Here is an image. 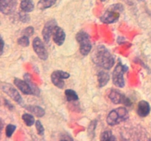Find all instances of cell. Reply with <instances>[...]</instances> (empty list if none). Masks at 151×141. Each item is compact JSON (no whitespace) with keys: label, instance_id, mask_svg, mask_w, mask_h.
<instances>
[{"label":"cell","instance_id":"obj_12","mask_svg":"<svg viewBox=\"0 0 151 141\" xmlns=\"http://www.w3.org/2000/svg\"><path fill=\"white\" fill-rule=\"evenodd\" d=\"M16 4L15 0H0V10L3 14L10 15L14 11Z\"/></svg>","mask_w":151,"mask_h":141},{"label":"cell","instance_id":"obj_22","mask_svg":"<svg viewBox=\"0 0 151 141\" xmlns=\"http://www.w3.org/2000/svg\"><path fill=\"white\" fill-rule=\"evenodd\" d=\"M100 139L101 140H115L116 138L114 137L111 131H105L101 134Z\"/></svg>","mask_w":151,"mask_h":141},{"label":"cell","instance_id":"obj_24","mask_svg":"<svg viewBox=\"0 0 151 141\" xmlns=\"http://www.w3.org/2000/svg\"><path fill=\"white\" fill-rule=\"evenodd\" d=\"M97 120H94L90 123V124L88 126V135L89 136L94 137L95 136V129L97 126Z\"/></svg>","mask_w":151,"mask_h":141},{"label":"cell","instance_id":"obj_3","mask_svg":"<svg viewBox=\"0 0 151 141\" xmlns=\"http://www.w3.org/2000/svg\"><path fill=\"white\" fill-rule=\"evenodd\" d=\"M75 38L79 43L81 54L83 56L88 55L92 48L89 35L85 31H80L77 33Z\"/></svg>","mask_w":151,"mask_h":141},{"label":"cell","instance_id":"obj_21","mask_svg":"<svg viewBox=\"0 0 151 141\" xmlns=\"http://www.w3.org/2000/svg\"><path fill=\"white\" fill-rule=\"evenodd\" d=\"M22 119L24 123L27 126H32L35 123L34 116L32 115L29 114V113H24L22 115Z\"/></svg>","mask_w":151,"mask_h":141},{"label":"cell","instance_id":"obj_16","mask_svg":"<svg viewBox=\"0 0 151 141\" xmlns=\"http://www.w3.org/2000/svg\"><path fill=\"white\" fill-rule=\"evenodd\" d=\"M25 109L29 113H32V115H35L38 118H41L45 115V110L39 106H35V105H28L25 106Z\"/></svg>","mask_w":151,"mask_h":141},{"label":"cell","instance_id":"obj_23","mask_svg":"<svg viewBox=\"0 0 151 141\" xmlns=\"http://www.w3.org/2000/svg\"><path fill=\"white\" fill-rule=\"evenodd\" d=\"M17 43L19 45L22 47H27L29 45V37L26 35H22V37L17 40Z\"/></svg>","mask_w":151,"mask_h":141},{"label":"cell","instance_id":"obj_15","mask_svg":"<svg viewBox=\"0 0 151 141\" xmlns=\"http://www.w3.org/2000/svg\"><path fill=\"white\" fill-rule=\"evenodd\" d=\"M109 80H110V75H109V72L106 71V70H100V71L98 72V73H97V81H98L100 88H103V87L106 86L109 83Z\"/></svg>","mask_w":151,"mask_h":141},{"label":"cell","instance_id":"obj_5","mask_svg":"<svg viewBox=\"0 0 151 141\" xmlns=\"http://www.w3.org/2000/svg\"><path fill=\"white\" fill-rule=\"evenodd\" d=\"M109 98L115 104H123L127 107H131L132 105L131 99L116 90H111L109 93Z\"/></svg>","mask_w":151,"mask_h":141},{"label":"cell","instance_id":"obj_4","mask_svg":"<svg viewBox=\"0 0 151 141\" xmlns=\"http://www.w3.org/2000/svg\"><path fill=\"white\" fill-rule=\"evenodd\" d=\"M128 68L125 65H122L119 63L115 67L112 73V81L114 85L117 88H123L125 86V79L124 74L127 72Z\"/></svg>","mask_w":151,"mask_h":141},{"label":"cell","instance_id":"obj_28","mask_svg":"<svg viewBox=\"0 0 151 141\" xmlns=\"http://www.w3.org/2000/svg\"><path fill=\"white\" fill-rule=\"evenodd\" d=\"M34 33V28L32 26H28L26 29H24L23 34L24 35H26V36L30 37L31 35H33Z\"/></svg>","mask_w":151,"mask_h":141},{"label":"cell","instance_id":"obj_7","mask_svg":"<svg viewBox=\"0 0 151 141\" xmlns=\"http://www.w3.org/2000/svg\"><path fill=\"white\" fill-rule=\"evenodd\" d=\"M1 90L4 93H5L7 95L10 97L13 101L19 103V104H22L23 100H22V96H21L20 93L19 91L15 88L14 87L12 86L10 84L7 83V82H1Z\"/></svg>","mask_w":151,"mask_h":141},{"label":"cell","instance_id":"obj_17","mask_svg":"<svg viewBox=\"0 0 151 141\" xmlns=\"http://www.w3.org/2000/svg\"><path fill=\"white\" fill-rule=\"evenodd\" d=\"M24 80L27 82L28 85H29V87H30L31 90H32V95H36V96H39L40 89L38 88V87L33 82L31 75L29 74V73H27L24 75Z\"/></svg>","mask_w":151,"mask_h":141},{"label":"cell","instance_id":"obj_2","mask_svg":"<svg viewBox=\"0 0 151 141\" xmlns=\"http://www.w3.org/2000/svg\"><path fill=\"white\" fill-rule=\"evenodd\" d=\"M129 118V113L127 109L123 107H119L118 108L111 110L106 118V121L109 126H116L119 124L121 122L127 120Z\"/></svg>","mask_w":151,"mask_h":141},{"label":"cell","instance_id":"obj_14","mask_svg":"<svg viewBox=\"0 0 151 141\" xmlns=\"http://www.w3.org/2000/svg\"><path fill=\"white\" fill-rule=\"evenodd\" d=\"M150 106L147 101L145 100H142L138 103L137 109V113L138 115L141 118H145L150 114Z\"/></svg>","mask_w":151,"mask_h":141},{"label":"cell","instance_id":"obj_11","mask_svg":"<svg viewBox=\"0 0 151 141\" xmlns=\"http://www.w3.org/2000/svg\"><path fill=\"white\" fill-rule=\"evenodd\" d=\"M52 39L53 41L55 44L58 46H62L64 43L65 40H66V33H65L64 30L62 29L61 27L55 26L54 28V30L52 32Z\"/></svg>","mask_w":151,"mask_h":141},{"label":"cell","instance_id":"obj_6","mask_svg":"<svg viewBox=\"0 0 151 141\" xmlns=\"http://www.w3.org/2000/svg\"><path fill=\"white\" fill-rule=\"evenodd\" d=\"M70 74L66 71L61 70H55L51 74V81L53 85L58 88L63 89L65 87L64 79H69Z\"/></svg>","mask_w":151,"mask_h":141},{"label":"cell","instance_id":"obj_8","mask_svg":"<svg viewBox=\"0 0 151 141\" xmlns=\"http://www.w3.org/2000/svg\"><path fill=\"white\" fill-rule=\"evenodd\" d=\"M32 48L38 57L42 60H47L48 59L49 54L47 50L44 46V43L41 41L38 37H36L32 41Z\"/></svg>","mask_w":151,"mask_h":141},{"label":"cell","instance_id":"obj_10","mask_svg":"<svg viewBox=\"0 0 151 141\" xmlns=\"http://www.w3.org/2000/svg\"><path fill=\"white\" fill-rule=\"evenodd\" d=\"M55 26H57V22L55 19H51V20L48 21L44 25L42 30V35L44 42L47 43L50 42V40L52 35L53 30H54Z\"/></svg>","mask_w":151,"mask_h":141},{"label":"cell","instance_id":"obj_27","mask_svg":"<svg viewBox=\"0 0 151 141\" xmlns=\"http://www.w3.org/2000/svg\"><path fill=\"white\" fill-rule=\"evenodd\" d=\"M16 129V126L13 124H8L6 126L5 129V135L7 137H10L14 133L15 130Z\"/></svg>","mask_w":151,"mask_h":141},{"label":"cell","instance_id":"obj_1","mask_svg":"<svg viewBox=\"0 0 151 141\" xmlns=\"http://www.w3.org/2000/svg\"><path fill=\"white\" fill-rule=\"evenodd\" d=\"M91 58L94 64L105 70H110L115 63L114 56L103 45L98 46L94 48L91 53Z\"/></svg>","mask_w":151,"mask_h":141},{"label":"cell","instance_id":"obj_29","mask_svg":"<svg viewBox=\"0 0 151 141\" xmlns=\"http://www.w3.org/2000/svg\"><path fill=\"white\" fill-rule=\"evenodd\" d=\"M4 104H5V105L7 106V107H8V108L10 109V110H12L13 109V104H10V103L9 102V101H7V100L4 99Z\"/></svg>","mask_w":151,"mask_h":141},{"label":"cell","instance_id":"obj_30","mask_svg":"<svg viewBox=\"0 0 151 141\" xmlns=\"http://www.w3.org/2000/svg\"><path fill=\"white\" fill-rule=\"evenodd\" d=\"M1 54H3V51H4V40L3 38H1Z\"/></svg>","mask_w":151,"mask_h":141},{"label":"cell","instance_id":"obj_26","mask_svg":"<svg viewBox=\"0 0 151 141\" xmlns=\"http://www.w3.org/2000/svg\"><path fill=\"white\" fill-rule=\"evenodd\" d=\"M35 129L37 130V133L38 134V135L40 136H43L44 135V127L43 126V124L41 123V122L40 120H36L35 123Z\"/></svg>","mask_w":151,"mask_h":141},{"label":"cell","instance_id":"obj_25","mask_svg":"<svg viewBox=\"0 0 151 141\" xmlns=\"http://www.w3.org/2000/svg\"><path fill=\"white\" fill-rule=\"evenodd\" d=\"M19 20L22 22H23V23H27V22L29 21V20H30V18L28 16L27 13H26V12L23 11V10H21V11L19 13Z\"/></svg>","mask_w":151,"mask_h":141},{"label":"cell","instance_id":"obj_13","mask_svg":"<svg viewBox=\"0 0 151 141\" xmlns=\"http://www.w3.org/2000/svg\"><path fill=\"white\" fill-rule=\"evenodd\" d=\"M13 83H14L15 86L22 91L25 95H32V91L31 90L30 87L28 85L27 82L25 80H22V79H19V78H15L13 80Z\"/></svg>","mask_w":151,"mask_h":141},{"label":"cell","instance_id":"obj_20","mask_svg":"<svg viewBox=\"0 0 151 141\" xmlns=\"http://www.w3.org/2000/svg\"><path fill=\"white\" fill-rule=\"evenodd\" d=\"M65 96L68 101H75L79 99L78 93L72 89H67L65 90Z\"/></svg>","mask_w":151,"mask_h":141},{"label":"cell","instance_id":"obj_19","mask_svg":"<svg viewBox=\"0 0 151 141\" xmlns=\"http://www.w3.org/2000/svg\"><path fill=\"white\" fill-rule=\"evenodd\" d=\"M57 0H40L38 2V8L40 10H46L47 8H50L52 6L55 4Z\"/></svg>","mask_w":151,"mask_h":141},{"label":"cell","instance_id":"obj_9","mask_svg":"<svg viewBox=\"0 0 151 141\" xmlns=\"http://www.w3.org/2000/svg\"><path fill=\"white\" fill-rule=\"evenodd\" d=\"M119 13L120 12L116 11L110 7L109 10L105 12L104 14L100 17V21L107 24L115 23L119 20Z\"/></svg>","mask_w":151,"mask_h":141},{"label":"cell","instance_id":"obj_18","mask_svg":"<svg viewBox=\"0 0 151 141\" xmlns=\"http://www.w3.org/2000/svg\"><path fill=\"white\" fill-rule=\"evenodd\" d=\"M21 10L26 13H30L35 8V5L32 0H21Z\"/></svg>","mask_w":151,"mask_h":141},{"label":"cell","instance_id":"obj_31","mask_svg":"<svg viewBox=\"0 0 151 141\" xmlns=\"http://www.w3.org/2000/svg\"><path fill=\"white\" fill-rule=\"evenodd\" d=\"M100 1H107V0H100Z\"/></svg>","mask_w":151,"mask_h":141}]
</instances>
